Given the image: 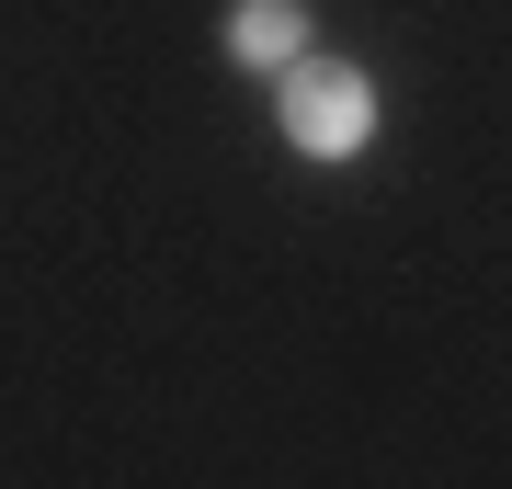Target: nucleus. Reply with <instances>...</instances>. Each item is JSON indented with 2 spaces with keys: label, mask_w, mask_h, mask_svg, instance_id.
<instances>
[{
  "label": "nucleus",
  "mask_w": 512,
  "mask_h": 489,
  "mask_svg": "<svg viewBox=\"0 0 512 489\" xmlns=\"http://www.w3.org/2000/svg\"><path fill=\"white\" fill-rule=\"evenodd\" d=\"M228 57H239V69L308 57V0H239V12H228Z\"/></svg>",
  "instance_id": "2"
},
{
  "label": "nucleus",
  "mask_w": 512,
  "mask_h": 489,
  "mask_svg": "<svg viewBox=\"0 0 512 489\" xmlns=\"http://www.w3.org/2000/svg\"><path fill=\"white\" fill-rule=\"evenodd\" d=\"M274 126L285 148H308V160H353V148L376 137V80L353 69V57H285L274 69Z\"/></svg>",
  "instance_id": "1"
}]
</instances>
